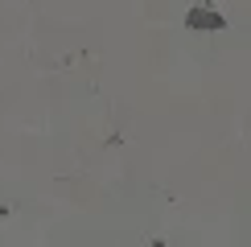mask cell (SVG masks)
<instances>
[{"label":"cell","instance_id":"1","mask_svg":"<svg viewBox=\"0 0 251 247\" xmlns=\"http://www.w3.org/2000/svg\"><path fill=\"white\" fill-rule=\"evenodd\" d=\"M185 25L194 29V33H223L226 29V17L223 13H210V8H190V17H185Z\"/></svg>","mask_w":251,"mask_h":247}]
</instances>
